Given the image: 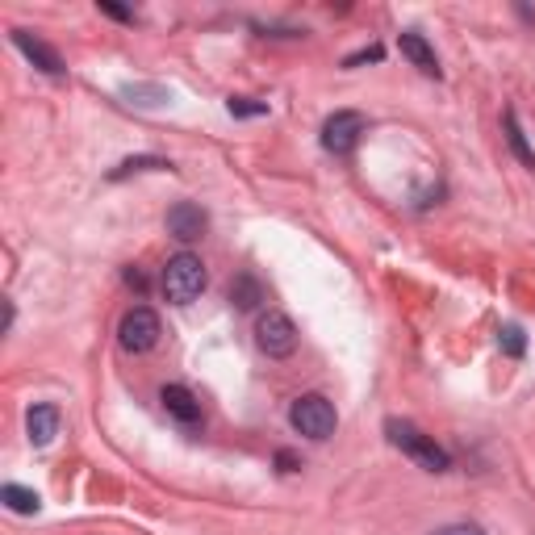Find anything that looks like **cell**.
<instances>
[{"label":"cell","mask_w":535,"mask_h":535,"mask_svg":"<svg viewBox=\"0 0 535 535\" xmlns=\"http://www.w3.org/2000/svg\"><path fill=\"white\" fill-rule=\"evenodd\" d=\"M385 51H381V46H364V51H356V55H347L343 59V67H360V63H377Z\"/></svg>","instance_id":"cell-19"},{"label":"cell","mask_w":535,"mask_h":535,"mask_svg":"<svg viewBox=\"0 0 535 535\" xmlns=\"http://www.w3.org/2000/svg\"><path fill=\"white\" fill-rule=\"evenodd\" d=\"M230 118H264L268 113V101H251V97H230L226 101Z\"/></svg>","instance_id":"cell-17"},{"label":"cell","mask_w":535,"mask_h":535,"mask_svg":"<svg viewBox=\"0 0 535 535\" xmlns=\"http://www.w3.org/2000/svg\"><path fill=\"white\" fill-rule=\"evenodd\" d=\"M159 335H164V327H159V314H155L151 306H134V310H126L122 322H118V343H122V352H130V356L155 352Z\"/></svg>","instance_id":"cell-5"},{"label":"cell","mask_w":535,"mask_h":535,"mask_svg":"<svg viewBox=\"0 0 535 535\" xmlns=\"http://www.w3.org/2000/svg\"><path fill=\"white\" fill-rule=\"evenodd\" d=\"M155 168H172V164H168V159H159V155H138V159H126L122 168H113L109 180H122L130 172H155Z\"/></svg>","instance_id":"cell-16"},{"label":"cell","mask_w":535,"mask_h":535,"mask_svg":"<svg viewBox=\"0 0 535 535\" xmlns=\"http://www.w3.org/2000/svg\"><path fill=\"white\" fill-rule=\"evenodd\" d=\"M209 230V214L197 205V201H176L168 209V235L180 239V243H197Z\"/></svg>","instance_id":"cell-7"},{"label":"cell","mask_w":535,"mask_h":535,"mask_svg":"<svg viewBox=\"0 0 535 535\" xmlns=\"http://www.w3.org/2000/svg\"><path fill=\"white\" fill-rule=\"evenodd\" d=\"M506 143H510V151L519 155V164L535 172V151L527 147V134H523V126H519V113H515V109H506Z\"/></svg>","instance_id":"cell-15"},{"label":"cell","mask_w":535,"mask_h":535,"mask_svg":"<svg viewBox=\"0 0 535 535\" xmlns=\"http://www.w3.org/2000/svg\"><path fill=\"white\" fill-rule=\"evenodd\" d=\"M368 134V118L356 109H339L331 113L327 122H322V147L331 155H352L360 147V138Z\"/></svg>","instance_id":"cell-6"},{"label":"cell","mask_w":535,"mask_h":535,"mask_svg":"<svg viewBox=\"0 0 535 535\" xmlns=\"http://www.w3.org/2000/svg\"><path fill=\"white\" fill-rule=\"evenodd\" d=\"M205 285H209V272L201 264V255L180 251L164 264V293H168L172 306H193V301L205 293Z\"/></svg>","instance_id":"cell-2"},{"label":"cell","mask_w":535,"mask_h":535,"mask_svg":"<svg viewBox=\"0 0 535 535\" xmlns=\"http://www.w3.org/2000/svg\"><path fill=\"white\" fill-rule=\"evenodd\" d=\"M101 13H109V17H118V21H130V13H126L122 5H113V0H101Z\"/></svg>","instance_id":"cell-21"},{"label":"cell","mask_w":535,"mask_h":535,"mask_svg":"<svg viewBox=\"0 0 535 535\" xmlns=\"http://www.w3.org/2000/svg\"><path fill=\"white\" fill-rule=\"evenodd\" d=\"M0 502H5L13 515H38V510H42V498L34 490H26V485H17V481L0 485Z\"/></svg>","instance_id":"cell-13"},{"label":"cell","mask_w":535,"mask_h":535,"mask_svg":"<svg viewBox=\"0 0 535 535\" xmlns=\"http://www.w3.org/2000/svg\"><path fill=\"white\" fill-rule=\"evenodd\" d=\"M13 46L38 67V72H46V76H63V72H67V67H63V55L55 51V46H46L38 34H30V30H13Z\"/></svg>","instance_id":"cell-8"},{"label":"cell","mask_w":535,"mask_h":535,"mask_svg":"<svg viewBox=\"0 0 535 535\" xmlns=\"http://www.w3.org/2000/svg\"><path fill=\"white\" fill-rule=\"evenodd\" d=\"M398 51L418 67V72H423V76H444V72H439V59H435V46L423 38V34H418V30H402V38H398Z\"/></svg>","instance_id":"cell-11"},{"label":"cell","mask_w":535,"mask_h":535,"mask_svg":"<svg viewBox=\"0 0 535 535\" xmlns=\"http://www.w3.org/2000/svg\"><path fill=\"white\" fill-rule=\"evenodd\" d=\"M435 535H481L477 527H464V523H456V527H444V531H435Z\"/></svg>","instance_id":"cell-22"},{"label":"cell","mask_w":535,"mask_h":535,"mask_svg":"<svg viewBox=\"0 0 535 535\" xmlns=\"http://www.w3.org/2000/svg\"><path fill=\"white\" fill-rule=\"evenodd\" d=\"M122 97H126V105H138V109H159V105H172V88H164V84H126Z\"/></svg>","instance_id":"cell-12"},{"label":"cell","mask_w":535,"mask_h":535,"mask_svg":"<svg viewBox=\"0 0 535 535\" xmlns=\"http://www.w3.org/2000/svg\"><path fill=\"white\" fill-rule=\"evenodd\" d=\"M289 423L297 435L314 439V444H322V439H331L335 427H339V414L335 406L322 398V393H301V398L289 406Z\"/></svg>","instance_id":"cell-3"},{"label":"cell","mask_w":535,"mask_h":535,"mask_svg":"<svg viewBox=\"0 0 535 535\" xmlns=\"http://www.w3.org/2000/svg\"><path fill=\"white\" fill-rule=\"evenodd\" d=\"M255 347L268 356V360H289L297 352V327L293 318L281 310H264L255 318Z\"/></svg>","instance_id":"cell-4"},{"label":"cell","mask_w":535,"mask_h":535,"mask_svg":"<svg viewBox=\"0 0 535 535\" xmlns=\"http://www.w3.org/2000/svg\"><path fill=\"white\" fill-rule=\"evenodd\" d=\"M385 439L402 456H410L418 469H427V473H448L452 469V456L435 444V435L418 431L414 423H406V418H385Z\"/></svg>","instance_id":"cell-1"},{"label":"cell","mask_w":535,"mask_h":535,"mask_svg":"<svg viewBox=\"0 0 535 535\" xmlns=\"http://www.w3.org/2000/svg\"><path fill=\"white\" fill-rule=\"evenodd\" d=\"M159 402H164V410L176 418V423H184V427H197L201 423V402L193 398V389L164 385V389H159Z\"/></svg>","instance_id":"cell-10"},{"label":"cell","mask_w":535,"mask_h":535,"mask_svg":"<svg viewBox=\"0 0 535 535\" xmlns=\"http://www.w3.org/2000/svg\"><path fill=\"white\" fill-rule=\"evenodd\" d=\"M59 427H63V410H59L55 402H34V406L26 410V435H30L34 448L55 444Z\"/></svg>","instance_id":"cell-9"},{"label":"cell","mask_w":535,"mask_h":535,"mask_svg":"<svg viewBox=\"0 0 535 535\" xmlns=\"http://www.w3.org/2000/svg\"><path fill=\"white\" fill-rule=\"evenodd\" d=\"M126 285L138 289V293H147V272L138 268V264H130V268H126Z\"/></svg>","instance_id":"cell-20"},{"label":"cell","mask_w":535,"mask_h":535,"mask_svg":"<svg viewBox=\"0 0 535 535\" xmlns=\"http://www.w3.org/2000/svg\"><path fill=\"white\" fill-rule=\"evenodd\" d=\"M276 464H281L285 473H293V469H297V456H293V452H281V456H276Z\"/></svg>","instance_id":"cell-23"},{"label":"cell","mask_w":535,"mask_h":535,"mask_svg":"<svg viewBox=\"0 0 535 535\" xmlns=\"http://www.w3.org/2000/svg\"><path fill=\"white\" fill-rule=\"evenodd\" d=\"M498 347H502L506 356H523V347H527V343H523V331H519V327H502V331H498Z\"/></svg>","instance_id":"cell-18"},{"label":"cell","mask_w":535,"mask_h":535,"mask_svg":"<svg viewBox=\"0 0 535 535\" xmlns=\"http://www.w3.org/2000/svg\"><path fill=\"white\" fill-rule=\"evenodd\" d=\"M260 301H264V285L255 281L251 272H243L239 281L230 285V306H235V310H255V306H260Z\"/></svg>","instance_id":"cell-14"}]
</instances>
